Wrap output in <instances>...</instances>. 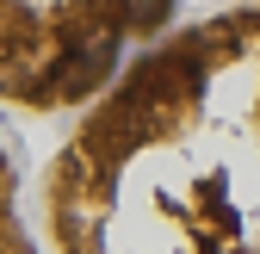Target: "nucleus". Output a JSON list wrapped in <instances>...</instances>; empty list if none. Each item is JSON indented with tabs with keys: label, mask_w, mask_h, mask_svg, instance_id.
Returning <instances> with one entry per match:
<instances>
[{
	"label": "nucleus",
	"mask_w": 260,
	"mask_h": 254,
	"mask_svg": "<svg viewBox=\"0 0 260 254\" xmlns=\"http://www.w3.org/2000/svg\"><path fill=\"white\" fill-rule=\"evenodd\" d=\"M62 254H260V19L143 56L50 168Z\"/></svg>",
	"instance_id": "1"
},
{
	"label": "nucleus",
	"mask_w": 260,
	"mask_h": 254,
	"mask_svg": "<svg viewBox=\"0 0 260 254\" xmlns=\"http://www.w3.org/2000/svg\"><path fill=\"white\" fill-rule=\"evenodd\" d=\"M174 0H0V93L62 106L106 81L124 38H149Z\"/></svg>",
	"instance_id": "2"
},
{
	"label": "nucleus",
	"mask_w": 260,
	"mask_h": 254,
	"mask_svg": "<svg viewBox=\"0 0 260 254\" xmlns=\"http://www.w3.org/2000/svg\"><path fill=\"white\" fill-rule=\"evenodd\" d=\"M0 254H31L19 224H13V211H7V162H0Z\"/></svg>",
	"instance_id": "3"
}]
</instances>
